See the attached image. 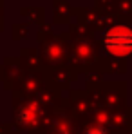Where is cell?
Masks as SVG:
<instances>
[{"instance_id":"obj_1","label":"cell","mask_w":132,"mask_h":134,"mask_svg":"<svg viewBox=\"0 0 132 134\" xmlns=\"http://www.w3.org/2000/svg\"><path fill=\"white\" fill-rule=\"evenodd\" d=\"M105 47L112 54L123 56L132 51V31L127 27H114L105 35Z\"/></svg>"}]
</instances>
